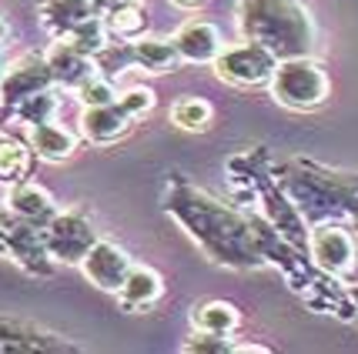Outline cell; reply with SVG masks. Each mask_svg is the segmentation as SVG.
Instances as JSON below:
<instances>
[{
  "label": "cell",
  "instance_id": "obj_1",
  "mask_svg": "<svg viewBox=\"0 0 358 354\" xmlns=\"http://www.w3.org/2000/svg\"><path fill=\"white\" fill-rule=\"evenodd\" d=\"M238 27L245 40L265 44L278 61L308 54L315 40L312 14L298 0H241Z\"/></svg>",
  "mask_w": 358,
  "mask_h": 354
},
{
  "label": "cell",
  "instance_id": "obj_2",
  "mask_svg": "<svg viewBox=\"0 0 358 354\" xmlns=\"http://www.w3.org/2000/svg\"><path fill=\"white\" fill-rule=\"evenodd\" d=\"M271 94H275V101H278L281 108H288V110H315L328 101L331 80H328L325 67L315 64L308 54L285 57L275 67Z\"/></svg>",
  "mask_w": 358,
  "mask_h": 354
},
{
  "label": "cell",
  "instance_id": "obj_3",
  "mask_svg": "<svg viewBox=\"0 0 358 354\" xmlns=\"http://www.w3.org/2000/svg\"><path fill=\"white\" fill-rule=\"evenodd\" d=\"M275 67H278V57L265 44H255V40L224 47L215 57L218 80L231 84V87H262V84H271Z\"/></svg>",
  "mask_w": 358,
  "mask_h": 354
},
{
  "label": "cell",
  "instance_id": "obj_4",
  "mask_svg": "<svg viewBox=\"0 0 358 354\" xmlns=\"http://www.w3.org/2000/svg\"><path fill=\"white\" fill-rule=\"evenodd\" d=\"M308 251H312L315 264L331 277L352 274L358 261V241L355 234H348L338 224H322L308 234Z\"/></svg>",
  "mask_w": 358,
  "mask_h": 354
},
{
  "label": "cell",
  "instance_id": "obj_5",
  "mask_svg": "<svg viewBox=\"0 0 358 354\" xmlns=\"http://www.w3.org/2000/svg\"><path fill=\"white\" fill-rule=\"evenodd\" d=\"M44 237H47V251H50V258L67 261V264H80L84 261V254L91 251V244L97 241V237H94V228L84 221L80 211L57 214L44 228Z\"/></svg>",
  "mask_w": 358,
  "mask_h": 354
},
{
  "label": "cell",
  "instance_id": "obj_6",
  "mask_svg": "<svg viewBox=\"0 0 358 354\" xmlns=\"http://www.w3.org/2000/svg\"><path fill=\"white\" fill-rule=\"evenodd\" d=\"M131 267H134L131 258H127L114 241H94L91 251H87L84 261H80V271L87 274L91 284H97L101 291H114V294L124 284V277Z\"/></svg>",
  "mask_w": 358,
  "mask_h": 354
},
{
  "label": "cell",
  "instance_id": "obj_7",
  "mask_svg": "<svg viewBox=\"0 0 358 354\" xmlns=\"http://www.w3.org/2000/svg\"><path fill=\"white\" fill-rule=\"evenodd\" d=\"M50 80H54V71H50V64L47 57H20V61L0 78V97L7 101V104H20V101H27L34 94H41L50 87Z\"/></svg>",
  "mask_w": 358,
  "mask_h": 354
},
{
  "label": "cell",
  "instance_id": "obj_8",
  "mask_svg": "<svg viewBox=\"0 0 358 354\" xmlns=\"http://www.w3.org/2000/svg\"><path fill=\"white\" fill-rule=\"evenodd\" d=\"M3 247L10 251L14 261H20L34 274H47L50 271V264H47V258H50L47 237L37 234V224H27V221L17 217V224L3 228Z\"/></svg>",
  "mask_w": 358,
  "mask_h": 354
},
{
  "label": "cell",
  "instance_id": "obj_9",
  "mask_svg": "<svg viewBox=\"0 0 358 354\" xmlns=\"http://www.w3.org/2000/svg\"><path fill=\"white\" fill-rule=\"evenodd\" d=\"M174 47L181 54V61L191 64H215L224 44H221V31L211 24V20H187L181 31L174 34Z\"/></svg>",
  "mask_w": 358,
  "mask_h": 354
},
{
  "label": "cell",
  "instance_id": "obj_10",
  "mask_svg": "<svg viewBox=\"0 0 358 354\" xmlns=\"http://www.w3.org/2000/svg\"><path fill=\"white\" fill-rule=\"evenodd\" d=\"M134 117L121 108V101L114 104H101V108H87L80 114V134L94 144H114L117 138H124L131 131Z\"/></svg>",
  "mask_w": 358,
  "mask_h": 354
},
{
  "label": "cell",
  "instance_id": "obj_11",
  "mask_svg": "<svg viewBox=\"0 0 358 354\" xmlns=\"http://www.w3.org/2000/svg\"><path fill=\"white\" fill-rule=\"evenodd\" d=\"M47 64H50V71H54V80H64V84H71V87L87 84V80L94 78V71H97V64H94L87 54H80L67 37H57V44L47 50Z\"/></svg>",
  "mask_w": 358,
  "mask_h": 354
},
{
  "label": "cell",
  "instance_id": "obj_12",
  "mask_svg": "<svg viewBox=\"0 0 358 354\" xmlns=\"http://www.w3.org/2000/svg\"><path fill=\"white\" fill-rule=\"evenodd\" d=\"M10 211H14L20 221L27 224H37V228H47L54 217H57V204L47 194L44 187L37 184H17L14 194H10Z\"/></svg>",
  "mask_w": 358,
  "mask_h": 354
},
{
  "label": "cell",
  "instance_id": "obj_13",
  "mask_svg": "<svg viewBox=\"0 0 358 354\" xmlns=\"http://www.w3.org/2000/svg\"><path fill=\"white\" fill-rule=\"evenodd\" d=\"M164 294V281L157 271L151 267H131L124 277V284L117 288V297H121V304L131 311H144L151 308L157 297Z\"/></svg>",
  "mask_w": 358,
  "mask_h": 354
},
{
  "label": "cell",
  "instance_id": "obj_14",
  "mask_svg": "<svg viewBox=\"0 0 358 354\" xmlns=\"http://www.w3.org/2000/svg\"><path fill=\"white\" fill-rule=\"evenodd\" d=\"M41 14H44V24L57 37H67L84 20H91L97 10H94V0H47Z\"/></svg>",
  "mask_w": 358,
  "mask_h": 354
},
{
  "label": "cell",
  "instance_id": "obj_15",
  "mask_svg": "<svg viewBox=\"0 0 358 354\" xmlns=\"http://www.w3.org/2000/svg\"><path fill=\"white\" fill-rule=\"evenodd\" d=\"M31 147L34 154L44 157V161H67L74 154L78 140H74L71 131H64V127H57L50 121H41V124H31Z\"/></svg>",
  "mask_w": 358,
  "mask_h": 354
},
{
  "label": "cell",
  "instance_id": "obj_16",
  "mask_svg": "<svg viewBox=\"0 0 358 354\" xmlns=\"http://www.w3.org/2000/svg\"><path fill=\"white\" fill-rule=\"evenodd\" d=\"M131 54H134V64L144 67L148 74H168L181 61L174 40H155V37H138L131 44Z\"/></svg>",
  "mask_w": 358,
  "mask_h": 354
},
{
  "label": "cell",
  "instance_id": "obj_17",
  "mask_svg": "<svg viewBox=\"0 0 358 354\" xmlns=\"http://www.w3.org/2000/svg\"><path fill=\"white\" fill-rule=\"evenodd\" d=\"M191 324L194 331H211V334H231L241 324V314L228 301H204L191 311Z\"/></svg>",
  "mask_w": 358,
  "mask_h": 354
},
{
  "label": "cell",
  "instance_id": "obj_18",
  "mask_svg": "<svg viewBox=\"0 0 358 354\" xmlns=\"http://www.w3.org/2000/svg\"><path fill=\"white\" fill-rule=\"evenodd\" d=\"M171 124L178 131H187V134H198V131H208L211 121H215V110L204 97H181L171 104Z\"/></svg>",
  "mask_w": 358,
  "mask_h": 354
},
{
  "label": "cell",
  "instance_id": "obj_19",
  "mask_svg": "<svg viewBox=\"0 0 358 354\" xmlns=\"http://www.w3.org/2000/svg\"><path fill=\"white\" fill-rule=\"evenodd\" d=\"M144 27H148V14L134 0H127V3H121L117 10L108 14V31L114 37H121V40H138L141 34H144Z\"/></svg>",
  "mask_w": 358,
  "mask_h": 354
},
{
  "label": "cell",
  "instance_id": "obj_20",
  "mask_svg": "<svg viewBox=\"0 0 358 354\" xmlns=\"http://www.w3.org/2000/svg\"><path fill=\"white\" fill-rule=\"evenodd\" d=\"M27 168H31V151L10 138L0 140V181L3 184H20L27 177Z\"/></svg>",
  "mask_w": 358,
  "mask_h": 354
},
{
  "label": "cell",
  "instance_id": "obj_21",
  "mask_svg": "<svg viewBox=\"0 0 358 354\" xmlns=\"http://www.w3.org/2000/svg\"><path fill=\"white\" fill-rule=\"evenodd\" d=\"M54 108H57V101H54L47 91H41V94H34V97H27V101H20L14 114L24 124H41V121H50Z\"/></svg>",
  "mask_w": 358,
  "mask_h": 354
},
{
  "label": "cell",
  "instance_id": "obj_22",
  "mask_svg": "<svg viewBox=\"0 0 358 354\" xmlns=\"http://www.w3.org/2000/svg\"><path fill=\"white\" fill-rule=\"evenodd\" d=\"M185 351L187 354H228L234 351V344L228 341V334H211V331H194L191 338L185 341Z\"/></svg>",
  "mask_w": 358,
  "mask_h": 354
},
{
  "label": "cell",
  "instance_id": "obj_23",
  "mask_svg": "<svg viewBox=\"0 0 358 354\" xmlns=\"http://www.w3.org/2000/svg\"><path fill=\"white\" fill-rule=\"evenodd\" d=\"M80 101H84V108H101V104H114L117 101V94H114V84L104 78H97L94 74L87 84H80Z\"/></svg>",
  "mask_w": 358,
  "mask_h": 354
},
{
  "label": "cell",
  "instance_id": "obj_24",
  "mask_svg": "<svg viewBox=\"0 0 358 354\" xmlns=\"http://www.w3.org/2000/svg\"><path fill=\"white\" fill-rule=\"evenodd\" d=\"M117 101H121V108H124L134 121H141L144 114H151V108H155V91H151V87H131V91L121 94Z\"/></svg>",
  "mask_w": 358,
  "mask_h": 354
},
{
  "label": "cell",
  "instance_id": "obj_25",
  "mask_svg": "<svg viewBox=\"0 0 358 354\" xmlns=\"http://www.w3.org/2000/svg\"><path fill=\"white\" fill-rule=\"evenodd\" d=\"M121 3H127V0H94V10H97L101 17H108L110 10H117Z\"/></svg>",
  "mask_w": 358,
  "mask_h": 354
},
{
  "label": "cell",
  "instance_id": "obj_26",
  "mask_svg": "<svg viewBox=\"0 0 358 354\" xmlns=\"http://www.w3.org/2000/svg\"><path fill=\"white\" fill-rule=\"evenodd\" d=\"M174 7H185V10H191V7H201L204 0H171Z\"/></svg>",
  "mask_w": 358,
  "mask_h": 354
},
{
  "label": "cell",
  "instance_id": "obj_27",
  "mask_svg": "<svg viewBox=\"0 0 358 354\" xmlns=\"http://www.w3.org/2000/svg\"><path fill=\"white\" fill-rule=\"evenodd\" d=\"M0 251H7V247H3V228H0Z\"/></svg>",
  "mask_w": 358,
  "mask_h": 354
},
{
  "label": "cell",
  "instance_id": "obj_28",
  "mask_svg": "<svg viewBox=\"0 0 358 354\" xmlns=\"http://www.w3.org/2000/svg\"><path fill=\"white\" fill-rule=\"evenodd\" d=\"M3 34H7V27H3V24H0V40H3Z\"/></svg>",
  "mask_w": 358,
  "mask_h": 354
},
{
  "label": "cell",
  "instance_id": "obj_29",
  "mask_svg": "<svg viewBox=\"0 0 358 354\" xmlns=\"http://www.w3.org/2000/svg\"><path fill=\"white\" fill-rule=\"evenodd\" d=\"M352 297H355V304H358V288H355V291H352Z\"/></svg>",
  "mask_w": 358,
  "mask_h": 354
},
{
  "label": "cell",
  "instance_id": "obj_30",
  "mask_svg": "<svg viewBox=\"0 0 358 354\" xmlns=\"http://www.w3.org/2000/svg\"><path fill=\"white\" fill-rule=\"evenodd\" d=\"M355 241H358V228H355Z\"/></svg>",
  "mask_w": 358,
  "mask_h": 354
},
{
  "label": "cell",
  "instance_id": "obj_31",
  "mask_svg": "<svg viewBox=\"0 0 358 354\" xmlns=\"http://www.w3.org/2000/svg\"><path fill=\"white\" fill-rule=\"evenodd\" d=\"M0 78H3V74H0Z\"/></svg>",
  "mask_w": 358,
  "mask_h": 354
},
{
  "label": "cell",
  "instance_id": "obj_32",
  "mask_svg": "<svg viewBox=\"0 0 358 354\" xmlns=\"http://www.w3.org/2000/svg\"><path fill=\"white\" fill-rule=\"evenodd\" d=\"M0 140H3V138H0Z\"/></svg>",
  "mask_w": 358,
  "mask_h": 354
}]
</instances>
